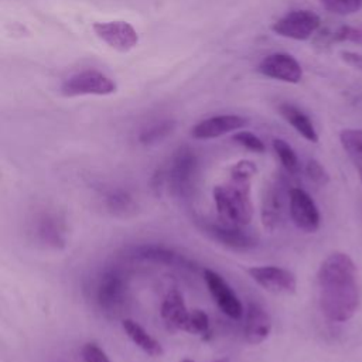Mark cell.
Wrapping results in <instances>:
<instances>
[{"label": "cell", "instance_id": "1", "mask_svg": "<svg viewBox=\"0 0 362 362\" xmlns=\"http://www.w3.org/2000/svg\"><path fill=\"white\" fill-rule=\"evenodd\" d=\"M317 280L322 314L335 322L351 320L359 305L356 266L354 260L342 252L331 253L321 263Z\"/></svg>", "mask_w": 362, "mask_h": 362}, {"label": "cell", "instance_id": "2", "mask_svg": "<svg viewBox=\"0 0 362 362\" xmlns=\"http://www.w3.org/2000/svg\"><path fill=\"white\" fill-rule=\"evenodd\" d=\"M212 195L218 216L223 223L245 226L252 221L253 205L249 181L230 178L229 182L216 185Z\"/></svg>", "mask_w": 362, "mask_h": 362}, {"label": "cell", "instance_id": "3", "mask_svg": "<svg viewBox=\"0 0 362 362\" xmlns=\"http://www.w3.org/2000/svg\"><path fill=\"white\" fill-rule=\"evenodd\" d=\"M198 177V158L188 147H180L171 157L167 181L171 191L177 197H188L197 182Z\"/></svg>", "mask_w": 362, "mask_h": 362}, {"label": "cell", "instance_id": "4", "mask_svg": "<svg viewBox=\"0 0 362 362\" xmlns=\"http://www.w3.org/2000/svg\"><path fill=\"white\" fill-rule=\"evenodd\" d=\"M59 90L66 98L85 95L106 96L115 93L117 90V85L110 76L95 69H86L64 79Z\"/></svg>", "mask_w": 362, "mask_h": 362}, {"label": "cell", "instance_id": "5", "mask_svg": "<svg viewBox=\"0 0 362 362\" xmlns=\"http://www.w3.org/2000/svg\"><path fill=\"white\" fill-rule=\"evenodd\" d=\"M321 20L311 10H293L281 16L272 25V31L280 37L305 41L320 28Z\"/></svg>", "mask_w": 362, "mask_h": 362}, {"label": "cell", "instance_id": "6", "mask_svg": "<svg viewBox=\"0 0 362 362\" xmlns=\"http://www.w3.org/2000/svg\"><path fill=\"white\" fill-rule=\"evenodd\" d=\"M92 30L102 42L119 52H129L139 44L136 28L123 20L96 21L92 24Z\"/></svg>", "mask_w": 362, "mask_h": 362}, {"label": "cell", "instance_id": "7", "mask_svg": "<svg viewBox=\"0 0 362 362\" xmlns=\"http://www.w3.org/2000/svg\"><path fill=\"white\" fill-rule=\"evenodd\" d=\"M290 215L294 225L303 232L313 233L321 223L320 211L313 198L301 188H291L288 192Z\"/></svg>", "mask_w": 362, "mask_h": 362}, {"label": "cell", "instance_id": "8", "mask_svg": "<svg viewBox=\"0 0 362 362\" xmlns=\"http://www.w3.org/2000/svg\"><path fill=\"white\" fill-rule=\"evenodd\" d=\"M204 280L219 310L232 320H240L243 315V305L223 277L211 269H205Z\"/></svg>", "mask_w": 362, "mask_h": 362}, {"label": "cell", "instance_id": "9", "mask_svg": "<svg viewBox=\"0 0 362 362\" xmlns=\"http://www.w3.org/2000/svg\"><path fill=\"white\" fill-rule=\"evenodd\" d=\"M257 71L263 76L287 83H298L303 78L300 62L287 52H273L266 55L259 62Z\"/></svg>", "mask_w": 362, "mask_h": 362}, {"label": "cell", "instance_id": "10", "mask_svg": "<svg viewBox=\"0 0 362 362\" xmlns=\"http://www.w3.org/2000/svg\"><path fill=\"white\" fill-rule=\"evenodd\" d=\"M126 279L120 270L112 269L103 273L98 286V303L109 314H119L126 296Z\"/></svg>", "mask_w": 362, "mask_h": 362}, {"label": "cell", "instance_id": "11", "mask_svg": "<svg viewBox=\"0 0 362 362\" xmlns=\"http://www.w3.org/2000/svg\"><path fill=\"white\" fill-rule=\"evenodd\" d=\"M247 273L260 287L270 293L293 294L296 291V276L287 269L279 266H255Z\"/></svg>", "mask_w": 362, "mask_h": 362}, {"label": "cell", "instance_id": "12", "mask_svg": "<svg viewBox=\"0 0 362 362\" xmlns=\"http://www.w3.org/2000/svg\"><path fill=\"white\" fill-rule=\"evenodd\" d=\"M247 124V119L239 115H218L198 122L191 129V136L197 140L216 139L223 134L240 130Z\"/></svg>", "mask_w": 362, "mask_h": 362}, {"label": "cell", "instance_id": "13", "mask_svg": "<svg viewBox=\"0 0 362 362\" xmlns=\"http://www.w3.org/2000/svg\"><path fill=\"white\" fill-rule=\"evenodd\" d=\"M204 230L211 239L232 250L246 252L257 246V240L253 236L245 233L242 229H239V226L235 225L206 223Z\"/></svg>", "mask_w": 362, "mask_h": 362}, {"label": "cell", "instance_id": "14", "mask_svg": "<svg viewBox=\"0 0 362 362\" xmlns=\"http://www.w3.org/2000/svg\"><path fill=\"white\" fill-rule=\"evenodd\" d=\"M160 315L168 329H173V331L185 329L189 311L184 303L181 293L177 288H173L165 294L160 307Z\"/></svg>", "mask_w": 362, "mask_h": 362}, {"label": "cell", "instance_id": "15", "mask_svg": "<svg viewBox=\"0 0 362 362\" xmlns=\"http://www.w3.org/2000/svg\"><path fill=\"white\" fill-rule=\"evenodd\" d=\"M272 329V320L267 311L257 303H250L246 313V322L243 327L245 339L249 344L263 342Z\"/></svg>", "mask_w": 362, "mask_h": 362}, {"label": "cell", "instance_id": "16", "mask_svg": "<svg viewBox=\"0 0 362 362\" xmlns=\"http://www.w3.org/2000/svg\"><path fill=\"white\" fill-rule=\"evenodd\" d=\"M283 206L284 199L281 185L273 181L266 187L262 199V222L267 230L272 232L280 225L283 216Z\"/></svg>", "mask_w": 362, "mask_h": 362}, {"label": "cell", "instance_id": "17", "mask_svg": "<svg viewBox=\"0 0 362 362\" xmlns=\"http://www.w3.org/2000/svg\"><path fill=\"white\" fill-rule=\"evenodd\" d=\"M279 112L283 116V119L293 129H296L297 133H300L305 140H308L311 143L318 141V133L314 127L313 120L301 109H298L297 106H294L291 103H281L279 106Z\"/></svg>", "mask_w": 362, "mask_h": 362}, {"label": "cell", "instance_id": "18", "mask_svg": "<svg viewBox=\"0 0 362 362\" xmlns=\"http://www.w3.org/2000/svg\"><path fill=\"white\" fill-rule=\"evenodd\" d=\"M122 327L129 339L143 352L150 356H163L164 349L160 342L154 337H151L140 324L133 320H124L122 322Z\"/></svg>", "mask_w": 362, "mask_h": 362}, {"label": "cell", "instance_id": "19", "mask_svg": "<svg viewBox=\"0 0 362 362\" xmlns=\"http://www.w3.org/2000/svg\"><path fill=\"white\" fill-rule=\"evenodd\" d=\"M139 257L146 259V260H154V262H160V263H165V264H181L185 266L188 264V260L184 259L182 256L165 249V247H160V246H143L139 249Z\"/></svg>", "mask_w": 362, "mask_h": 362}, {"label": "cell", "instance_id": "20", "mask_svg": "<svg viewBox=\"0 0 362 362\" xmlns=\"http://www.w3.org/2000/svg\"><path fill=\"white\" fill-rule=\"evenodd\" d=\"M339 141L345 153L355 161L362 163V129H344L339 133Z\"/></svg>", "mask_w": 362, "mask_h": 362}, {"label": "cell", "instance_id": "21", "mask_svg": "<svg viewBox=\"0 0 362 362\" xmlns=\"http://www.w3.org/2000/svg\"><path fill=\"white\" fill-rule=\"evenodd\" d=\"M175 129V122L174 120H163L158 123H154L148 127H146L140 136H139V141L144 146H151V144H157L161 140L167 139Z\"/></svg>", "mask_w": 362, "mask_h": 362}, {"label": "cell", "instance_id": "22", "mask_svg": "<svg viewBox=\"0 0 362 362\" xmlns=\"http://www.w3.org/2000/svg\"><path fill=\"white\" fill-rule=\"evenodd\" d=\"M273 150L276 153V156L279 157L283 168L288 173V174H297L300 171V161L298 157L296 154V151L293 150V147L283 139H274L273 140Z\"/></svg>", "mask_w": 362, "mask_h": 362}, {"label": "cell", "instance_id": "23", "mask_svg": "<svg viewBox=\"0 0 362 362\" xmlns=\"http://www.w3.org/2000/svg\"><path fill=\"white\" fill-rule=\"evenodd\" d=\"M321 6L337 16H351L362 10V0H320Z\"/></svg>", "mask_w": 362, "mask_h": 362}, {"label": "cell", "instance_id": "24", "mask_svg": "<svg viewBox=\"0 0 362 362\" xmlns=\"http://www.w3.org/2000/svg\"><path fill=\"white\" fill-rule=\"evenodd\" d=\"M107 208L116 215H126L127 212L133 211L134 204L129 194L124 191H113L106 197Z\"/></svg>", "mask_w": 362, "mask_h": 362}, {"label": "cell", "instance_id": "25", "mask_svg": "<svg viewBox=\"0 0 362 362\" xmlns=\"http://www.w3.org/2000/svg\"><path fill=\"white\" fill-rule=\"evenodd\" d=\"M194 335H206L209 332V317L205 311L195 308L189 311V317L185 325V329Z\"/></svg>", "mask_w": 362, "mask_h": 362}, {"label": "cell", "instance_id": "26", "mask_svg": "<svg viewBox=\"0 0 362 362\" xmlns=\"http://www.w3.org/2000/svg\"><path fill=\"white\" fill-rule=\"evenodd\" d=\"M232 140L236 141L238 144L243 146L245 148L253 151V153H264V150H266L264 143H263L255 133L247 132V130L236 132V133L232 136Z\"/></svg>", "mask_w": 362, "mask_h": 362}, {"label": "cell", "instance_id": "27", "mask_svg": "<svg viewBox=\"0 0 362 362\" xmlns=\"http://www.w3.org/2000/svg\"><path fill=\"white\" fill-rule=\"evenodd\" d=\"M229 173H230V178H233V180L250 181V178L257 173V168H256L255 163L247 161V160H242V161L233 164L230 167Z\"/></svg>", "mask_w": 362, "mask_h": 362}, {"label": "cell", "instance_id": "28", "mask_svg": "<svg viewBox=\"0 0 362 362\" xmlns=\"http://www.w3.org/2000/svg\"><path fill=\"white\" fill-rule=\"evenodd\" d=\"M305 173H307L308 178L313 182H315L317 185H325L329 181V175L325 171L324 165L320 161L314 160V158L308 160V163L305 165Z\"/></svg>", "mask_w": 362, "mask_h": 362}, {"label": "cell", "instance_id": "29", "mask_svg": "<svg viewBox=\"0 0 362 362\" xmlns=\"http://www.w3.org/2000/svg\"><path fill=\"white\" fill-rule=\"evenodd\" d=\"M83 362H112L106 352L96 344L88 342L81 349Z\"/></svg>", "mask_w": 362, "mask_h": 362}, {"label": "cell", "instance_id": "30", "mask_svg": "<svg viewBox=\"0 0 362 362\" xmlns=\"http://www.w3.org/2000/svg\"><path fill=\"white\" fill-rule=\"evenodd\" d=\"M342 59L345 61V64H348L349 66L362 71V54L354 52V51H342L341 52Z\"/></svg>", "mask_w": 362, "mask_h": 362}, {"label": "cell", "instance_id": "31", "mask_svg": "<svg viewBox=\"0 0 362 362\" xmlns=\"http://www.w3.org/2000/svg\"><path fill=\"white\" fill-rule=\"evenodd\" d=\"M358 167V173H359V178H361V181H362V163L361 164H358L356 165Z\"/></svg>", "mask_w": 362, "mask_h": 362}, {"label": "cell", "instance_id": "32", "mask_svg": "<svg viewBox=\"0 0 362 362\" xmlns=\"http://www.w3.org/2000/svg\"><path fill=\"white\" fill-rule=\"evenodd\" d=\"M181 362H194V361H191V359H182Z\"/></svg>", "mask_w": 362, "mask_h": 362}]
</instances>
